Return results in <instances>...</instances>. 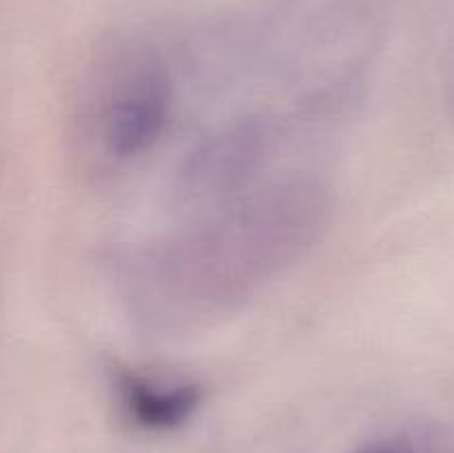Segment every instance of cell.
I'll return each mask as SVG.
<instances>
[{"label":"cell","mask_w":454,"mask_h":453,"mask_svg":"<svg viewBox=\"0 0 454 453\" xmlns=\"http://www.w3.org/2000/svg\"><path fill=\"white\" fill-rule=\"evenodd\" d=\"M333 194L313 173H282L106 260L120 306L153 336L198 331L242 309L326 234Z\"/></svg>","instance_id":"obj_1"},{"label":"cell","mask_w":454,"mask_h":453,"mask_svg":"<svg viewBox=\"0 0 454 453\" xmlns=\"http://www.w3.org/2000/svg\"><path fill=\"white\" fill-rule=\"evenodd\" d=\"M176 105L167 58L149 43L100 49L78 76L69 111V147L87 178H109L149 154Z\"/></svg>","instance_id":"obj_2"},{"label":"cell","mask_w":454,"mask_h":453,"mask_svg":"<svg viewBox=\"0 0 454 453\" xmlns=\"http://www.w3.org/2000/svg\"><path fill=\"white\" fill-rule=\"evenodd\" d=\"M297 124L279 109H257L200 138L176 171V207L193 216L233 203L282 176L275 163Z\"/></svg>","instance_id":"obj_3"},{"label":"cell","mask_w":454,"mask_h":453,"mask_svg":"<svg viewBox=\"0 0 454 453\" xmlns=\"http://www.w3.org/2000/svg\"><path fill=\"white\" fill-rule=\"evenodd\" d=\"M106 378L122 416L149 433L180 429L204 402V386L189 378L124 362L111 364Z\"/></svg>","instance_id":"obj_4"}]
</instances>
